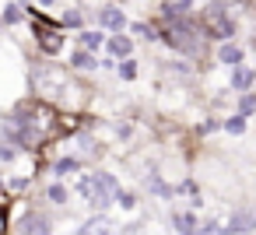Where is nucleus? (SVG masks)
Masks as SVG:
<instances>
[{"instance_id":"obj_5","label":"nucleus","mask_w":256,"mask_h":235,"mask_svg":"<svg viewBox=\"0 0 256 235\" xmlns=\"http://www.w3.org/2000/svg\"><path fill=\"white\" fill-rule=\"evenodd\" d=\"M102 22H106L109 28H123V14H120V11H112V8H106V11H102Z\"/></svg>"},{"instance_id":"obj_11","label":"nucleus","mask_w":256,"mask_h":235,"mask_svg":"<svg viewBox=\"0 0 256 235\" xmlns=\"http://www.w3.org/2000/svg\"><path fill=\"white\" fill-rule=\"evenodd\" d=\"M176 224H179L182 232H190V228H193V218H190V214H179V218H176Z\"/></svg>"},{"instance_id":"obj_10","label":"nucleus","mask_w":256,"mask_h":235,"mask_svg":"<svg viewBox=\"0 0 256 235\" xmlns=\"http://www.w3.org/2000/svg\"><path fill=\"white\" fill-rule=\"evenodd\" d=\"M98 42H102V36H81V46H84V50H88V46H92V50H95V46H98Z\"/></svg>"},{"instance_id":"obj_9","label":"nucleus","mask_w":256,"mask_h":235,"mask_svg":"<svg viewBox=\"0 0 256 235\" xmlns=\"http://www.w3.org/2000/svg\"><path fill=\"white\" fill-rule=\"evenodd\" d=\"M249 81H252V74H249V70H235V88H246Z\"/></svg>"},{"instance_id":"obj_8","label":"nucleus","mask_w":256,"mask_h":235,"mask_svg":"<svg viewBox=\"0 0 256 235\" xmlns=\"http://www.w3.org/2000/svg\"><path fill=\"white\" fill-rule=\"evenodd\" d=\"M74 64H78V67H95V56H88V53L81 50V53L74 56Z\"/></svg>"},{"instance_id":"obj_6","label":"nucleus","mask_w":256,"mask_h":235,"mask_svg":"<svg viewBox=\"0 0 256 235\" xmlns=\"http://www.w3.org/2000/svg\"><path fill=\"white\" fill-rule=\"evenodd\" d=\"M221 60H224V64H238V60H242V53H238L235 46H221Z\"/></svg>"},{"instance_id":"obj_7","label":"nucleus","mask_w":256,"mask_h":235,"mask_svg":"<svg viewBox=\"0 0 256 235\" xmlns=\"http://www.w3.org/2000/svg\"><path fill=\"white\" fill-rule=\"evenodd\" d=\"M109 46H112V53H116V56H120V53H130V42H126V39H112Z\"/></svg>"},{"instance_id":"obj_15","label":"nucleus","mask_w":256,"mask_h":235,"mask_svg":"<svg viewBox=\"0 0 256 235\" xmlns=\"http://www.w3.org/2000/svg\"><path fill=\"white\" fill-rule=\"evenodd\" d=\"M18 18H22V14H18V11H14V8H11V11H8V14H4V22H8V25H14V22H18Z\"/></svg>"},{"instance_id":"obj_3","label":"nucleus","mask_w":256,"mask_h":235,"mask_svg":"<svg viewBox=\"0 0 256 235\" xmlns=\"http://www.w3.org/2000/svg\"><path fill=\"white\" fill-rule=\"evenodd\" d=\"M39 46L46 50V53H56L60 50V39H56V28H50L42 18H39Z\"/></svg>"},{"instance_id":"obj_2","label":"nucleus","mask_w":256,"mask_h":235,"mask_svg":"<svg viewBox=\"0 0 256 235\" xmlns=\"http://www.w3.org/2000/svg\"><path fill=\"white\" fill-rule=\"evenodd\" d=\"M81 190L95 200V204H102L109 193H116V182H112V176H106V172H98V176H92V179H84L81 182Z\"/></svg>"},{"instance_id":"obj_16","label":"nucleus","mask_w":256,"mask_h":235,"mask_svg":"<svg viewBox=\"0 0 256 235\" xmlns=\"http://www.w3.org/2000/svg\"><path fill=\"white\" fill-rule=\"evenodd\" d=\"M42 4H50V0H42Z\"/></svg>"},{"instance_id":"obj_14","label":"nucleus","mask_w":256,"mask_h":235,"mask_svg":"<svg viewBox=\"0 0 256 235\" xmlns=\"http://www.w3.org/2000/svg\"><path fill=\"white\" fill-rule=\"evenodd\" d=\"M249 109H256V98H252V95L242 98V112H249Z\"/></svg>"},{"instance_id":"obj_4","label":"nucleus","mask_w":256,"mask_h":235,"mask_svg":"<svg viewBox=\"0 0 256 235\" xmlns=\"http://www.w3.org/2000/svg\"><path fill=\"white\" fill-rule=\"evenodd\" d=\"M46 228H50V221H46L42 214H28L25 224H22V235H50Z\"/></svg>"},{"instance_id":"obj_13","label":"nucleus","mask_w":256,"mask_h":235,"mask_svg":"<svg viewBox=\"0 0 256 235\" xmlns=\"http://www.w3.org/2000/svg\"><path fill=\"white\" fill-rule=\"evenodd\" d=\"M50 196H53V200H67V190H64V186H53Z\"/></svg>"},{"instance_id":"obj_1","label":"nucleus","mask_w":256,"mask_h":235,"mask_svg":"<svg viewBox=\"0 0 256 235\" xmlns=\"http://www.w3.org/2000/svg\"><path fill=\"white\" fill-rule=\"evenodd\" d=\"M204 32L214 36V39H228V36H232V18L224 14V4L204 8Z\"/></svg>"},{"instance_id":"obj_12","label":"nucleus","mask_w":256,"mask_h":235,"mask_svg":"<svg viewBox=\"0 0 256 235\" xmlns=\"http://www.w3.org/2000/svg\"><path fill=\"white\" fill-rule=\"evenodd\" d=\"M242 126H246V123H242L238 116H235V120H228V130H232V134H242Z\"/></svg>"}]
</instances>
